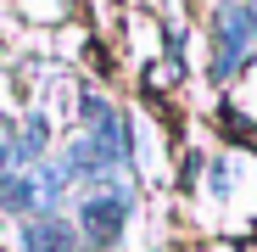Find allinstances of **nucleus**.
<instances>
[{"instance_id":"1","label":"nucleus","mask_w":257,"mask_h":252,"mask_svg":"<svg viewBox=\"0 0 257 252\" xmlns=\"http://www.w3.org/2000/svg\"><path fill=\"white\" fill-rule=\"evenodd\" d=\"M123 196H101V202H90L84 207V230H90V241H112L117 235V224H123Z\"/></svg>"},{"instance_id":"2","label":"nucleus","mask_w":257,"mask_h":252,"mask_svg":"<svg viewBox=\"0 0 257 252\" xmlns=\"http://www.w3.org/2000/svg\"><path fill=\"white\" fill-rule=\"evenodd\" d=\"M23 246H34V252H67V246H73V230H67V224H45V219H39V224L23 230Z\"/></svg>"}]
</instances>
